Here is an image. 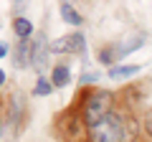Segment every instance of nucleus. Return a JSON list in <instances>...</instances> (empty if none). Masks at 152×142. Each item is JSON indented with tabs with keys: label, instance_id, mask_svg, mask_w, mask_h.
<instances>
[{
	"label": "nucleus",
	"instance_id": "f257e3e1",
	"mask_svg": "<svg viewBox=\"0 0 152 142\" xmlns=\"http://www.w3.org/2000/svg\"><path fill=\"white\" fill-rule=\"evenodd\" d=\"M112 107H114V97L112 91H107V89H96V91H91L86 97V102H84L81 107V114H84V122H86V127L91 130V127H96L99 122L104 119V117L112 114Z\"/></svg>",
	"mask_w": 152,
	"mask_h": 142
},
{
	"label": "nucleus",
	"instance_id": "f03ea898",
	"mask_svg": "<svg viewBox=\"0 0 152 142\" xmlns=\"http://www.w3.org/2000/svg\"><path fill=\"white\" fill-rule=\"evenodd\" d=\"M124 135H127V117H122L119 112H112L96 127L89 130V142H124Z\"/></svg>",
	"mask_w": 152,
	"mask_h": 142
},
{
	"label": "nucleus",
	"instance_id": "7ed1b4c3",
	"mask_svg": "<svg viewBox=\"0 0 152 142\" xmlns=\"http://www.w3.org/2000/svg\"><path fill=\"white\" fill-rule=\"evenodd\" d=\"M61 135L66 137V142H84V137L89 135L84 114H66L61 122Z\"/></svg>",
	"mask_w": 152,
	"mask_h": 142
},
{
	"label": "nucleus",
	"instance_id": "20e7f679",
	"mask_svg": "<svg viewBox=\"0 0 152 142\" xmlns=\"http://www.w3.org/2000/svg\"><path fill=\"white\" fill-rule=\"evenodd\" d=\"M84 43H86L84 33L74 31V33H66V36H61V38L51 41V53H81Z\"/></svg>",
	"mask_w": 152,
	"mask_h": 142
},
{
	"label": "nucleus",
	"instance_id": "39448f33",
	"mask_svg": "<svg viewBox=\"0 0 152 142\" xmlns=\"http://www.w3.org/2000/svg\"><path fill=\"white\" fill-rule=\"evenodd\" d=\"M48 56H51V43L46 41L43 33H41V38H36V43H31V66L41 71L48 64Z\"/></svg>",
	"mask_w": 152,
	"mask_h": 142
},
{
	"label": "nucleus",
	"instance_id": "423d86ee",
	"mask_svg": "<svg viewBox=\"0 0 152 142\" xmlns=\"http://www.w3.org/2000/svg\"><path fill=\"white\" fill-rule=\"evenodd\" d=\"M142 64H124V66H112L109 69V79H114V81H119V79H129L134 76V74H140Z\"/></svg>",
	"mask_w": 152,
	"mask_h": 142
},
{
	"label": "nucleus",
	"instance_id": "0eeeda50",
	"mask_svg": "<svg viewBox=\"0 0 152 142\" xmlns=\"http://www.w3.org/2000/svg\"><path fill=\"white\" fill-rule=\"evenodd\" d=\"M69 81H71V69H69V66H66V64L53 66V71H51V84L58 89V86H66Z\"/></svg>",
	"mask_w": 152,
	"mask_h": 142
},
{
	"label": "nucleus",
	"instance_id": "6e6552de",
	"mask_svg": "<svg viewBox=\"0 0 152 142\" xmlns=\"http://www.w3.org/2000/svg\"><path fill=\"white\" fill-rule=\"evenodd\" d=\"M13 31H15V36L20 41H28V36L33 33V23L28 20V18H15V20H13Z\"/></svg>",
	"mask_w": 152,
	"mask_h": 142
},
{
	"label": "nucleus",
	"instance_id": "1a4fd4ad",
	"mask_svg": "<svg viewBox=\"0 0 152 142\" xmlns=\"http://www.w3.org/2000/svg\"><path fill=\"white\" fill-rule=\"evenodd\" d=\"M15 64H18V69H28V64H31V43H28V41H20V43H18Z\"/></svg>",
	"mask_w": 152,
	"mask_h": 142
},
{
	"label": "nucleus",
	"instance_id": "9d476101",
	"mask_svg": "<svg viewBox=\"0 0 152 142\" xmlns=\"http://www.w3.org/2000/svg\"><path fill=\"white\" fill-rule=\"evenodd\" d=\"M142 43H145V36H134V38H129L127 43L117 46V56H119V59H124V56H129L132 51H137Z\"/></svg>",
	"mask_w": 152,
	"mask_h": 142
},
{
	"label": "nucleus",
	"instance_id": "9b49d317",
	"mask_svg": "<svg viewBox=\"0 0 152 142\" xmlns=\"http://www.w3.org/2000/svg\"><path fill=\"white\" fill-rule=\"evenodd\" d=\"M61 18H64L66 23H71V26H81V15L74 10V3H61Z\"/></svg>",
	"mask_w": 152,
	"mask_h": 142
},
{
	"label": "nucleus",
	"instance_id": "f8f14e48",
	"mask_svg": "<svg viewBox=\"0 0 152 142\" xmlns=\"http://www.w3.org/2000/svg\"><path fill=\"white\" fill-rule=\"evenodd\" d=\"M96 59H99V64H104V66H114V61L119 59V56H117V48H114V46H104V48H99Z\"/></svg>",
	"mask_w": 152,
	"mask_h": 142
},
{
	"label": "nucleus",
	"instance_id": "ddd939ff",
	"mask_svg": "<svg viewBox=\"0 0 152 142\" xmlns=\"http://www.w3.org/2000/svg\"><path fill=\"white\" fill-rule=\"evenodd\" d=\"M53 84H51V79H46V76H38V81H36V86H33V94L36 97H48L51 91H53Z\"/></svg>",
	"mask_w": 152,
	"mask_h": 142
},
{
	"label": "nucleus",
	"instance_id": "4468645a",
	"mask_svg": "<svg viewBox=\"0 0 152 142\" xmlns=\"http://www.w3.org/2000/svg\"><path fill=\"white\" fill-rule=\"evenodd\" d=\"M142 130H145V135L152 140V107H147L145 114H142Z\"/></svg>",
	"mask_w": 152,
	"mask_h": 142
},
{
	"label": "nucleus",
	"instance_id": "2eb2a0df",
	"mask_svg": "<svg viewBox=\"0 0 152 142\" xmlns=\"http://www.w3.org/2000/svg\"><path fill=\"white\" fill-rule=\"evenodd\" d=\"M137 132H140V127H137V122L132 119V117H127V135H124V142H134Z\"/></svg>",
	"mask_w": 152,
	"mask_h": 142
},
{
	"label": "nucleus",
	"instance_id": "dca6fc26",
	"mask_svg": "<svg viewBox=\"0 0 152 142\" xmlns=\"http://www.w3.org/2000/svg\"><path fill=\"white\" fill-rule=\"evenodd\" d=\"M96 79H99L96 74H84V76L79 79V81H81V84H94V81H96Z\"/></svg>",
	"mask_w": 152,
	"mask_h": 142
},
{
	"label": "nucleus",
	"instance_id": "f3484780",
	"mask_svg": "<svg viewBox=\"0 0 152 142\" xmlns=\"http://www.w3.org/2000/svg\"><path fill=\"white\" fill-rule=\"evenodd\" d=\"M8 53H10V48H8V43H0V59H5Z\"/></svg>",
	"mask_w": 152,
	"mask_h": 142
},
{
	"label": "nucleus",
	"instance_id": "a211bd4d",
	"mask_svg": "<svg viewBox=\"0 0 152 142\" xmlns=\"http://www.w3.org/2000/svg\"><path fill=\"white\" fill-rule=\"evenodd\" d=\"M3 84H5V71L0 69V86H3Z\"/></svg>",
	"mask_w": 152,
	"mask_h": 142
}]
</instances>
